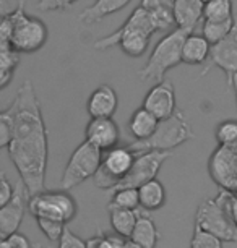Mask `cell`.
<instances>
[{"instance_id": "1", "label": "cell", "mask_w": 237, "mask_h": 248, "mask_svg": "<svg viewBox=\"0 0 237 248\" xmlns=\"http://www.w3.org/2000/svg\"><path fill=\"white\" fill-rule=\"evenodd\" d=\"M7 114L12 124V138L7 146L8 156L31 196L46 186L49 141L41 102L30 79L16 91Z\"/></svg>"}, {"instance_id": "2", "label": "cell", "mask_w": 237, "mask_h": 248, "mask_svg": "<svg viewBox=\"0 0 237 248\" xmlns=\"http://www.w3.org/2000/svg\"><path fill=\"white\" fill-rule=\"evenodd\" d=\"M156 31L158 28L151 13L138 5L119 30H115L112 34L97 39L95 43V49L106 50L119 46L128 57H142L148 50L150 39Z\"/></svg>"}, {"instance_id": "3", "label": "cell", "mask_w": 237, "mask_h": 248, "mask_svg": "<svg viewBox=\"0 0 237 248\" xmlns=\"http://www.w3.org/2000/svg\"><path fill=\"white\" fill-rule=\"evenodd\" d=\"M193 138V130L190 127V122L187 120L182 112L175 110L173 115L167 119L158 122V127L153 132L151 137L142 141H133L128 144L135 154L143 151H171V149L180 146L185 141Z\"/></svg>"}, {"instance_id": "4", "label": "cell", "mask_w": 237, "mask_h": 248, "mask_svg": "<svg viewBox=\"0 0 237 248\" xmlns=\"http://www.w3.org/2000/svg\"><path fill=\"white\" fill-rule=\"evenodd\" d=\"M187 34L189 31L180 30V28H174L167 32L155 46L150 59L145 63V67L140 70L138 77L143 81H162L164 75L171 68L182 62V46Z\"/></svg>"}, {"instance_id": "5", "label": "cell", "mask_w": 237, "mask_h": 248, "mask_svg": "<svg viewBox=\"0 0 237 248\" xmlns=\"http://www.w3.org/2000/svg\"><path fill=\"white\" fill-rule=\"evenodd\" d=\"M227 196L229 191L221 190L215 198L203 201L195 214V227L218 237L221 242L237 243V227L227 211Z\"/></svg>"}, {"instance_id": "6", "label": "cell", "mask_w": 237, "mask_h": 248, "mask_svg": "<svg viewBox=\"0 0 237 248\" xmlns=\"http://www.w3.org/2000/svg\"><path fill=\"white\" fill-rule=\"evenodd\" d=\"M12 16V47L18 54H32L39 50L47 41L49 31L43 20L28 15L25 12V2L10 12Z\"/></svg>"}, {"instance_id": "7", "label": "cell", "mask_w": 237, "mask_h": 248, "mask_svg": "<svg viewBox=\"0 0 237 248\" xmlns=\"http://www.w3.org/2000/svg\"><path fill=\"white\" fill-rule=\"evenodd\" d=\"M28 211L34 217L67 224L77 216L78 206L67 190H41L28 198Z\"/></svg>"}, {"instance_id": "8", "label": "cell", "mask_w": 237, "mask_h": 248, "mask_svg": "<svg viewBox=\"0 0 237 248\" xmlns=\"http://www.w3.org/2000/svg\"><path fill=\"white\" fill-rule=\"evenodd\" d=\"M101 157H103V151L88 141L78 144L63 169L62 179H60L62 190H70L95 175L101 166Z\"/></svg>"}, {"instance_id": "9", "label": "cell", "mask_w": 237, "mask_h": 248, "mask_svg": "<svg viewBox=\"0 0 237 248\" xmlns=\"http://www.w3.org/2000/svg\"><path fill=\"white\" fill-rule=\"evenodd\" d=\"M104 153L106 154L101 157L99 169L93 177H95V184L101 190L111 191L128 174L137 154L128 148V144L127 146H114Z\"/></svg>"}, {"instance_id": "10", "label": "cell", "mask_w": 237, "mask_h": 248, "mask_svg": "<svg viewBox=\"0 0 237 248\" xmlns=\"http://www.w3.org/2000/svg\"><path fill=\"white\" fill-rule=\"evenodd\" d=\"M208 172L221 190L237 191V144H220L210 156Z\"/></svg>"}, {"instance_id": "11", "label": "cell", "mask_w": 237, "mask_h": 248, "mask_svg": "<svg viewBox=\"0 0 237 248\" xmlns=\"http://www.w3.org/2000/svg\"><path fill=\"white\" fill-rule=\"evenodd\" d=\"M171 156H173L171 151H155V149L138 153V156H135L133 166L130 167L128 174L125 175L112 190L125 188V186L138 188V186L143 185L145 182L156 179V175H158V172L161 170L162 164H164Z\"/></svg>"}, {"instance_id": "12", "label": "cell", "mask_w": 237, "mask_h": 248, "mask_svg": "<svg viewBox=\"0 0 237 248\" xmlns=\"http://www.w3.org/2000/svg\"><path fill=\"white\" fill-rule=\"evenodd\" d=\"M213 67L224 72L226 83L231 88L232 78L237 73V20L234 23V26H232V30L229 31V34L224 39H221L216 44H211L210 55H208L203 72L200 75L205 77Z\"/></svg>"}, {"instance_id": "13", "label": "cell", "mask_w": 237, "mask_h": 248, "mask_svg": "<svg viewBox=\"0 0 237 248\" xmlns=\"http://www.w3.org/2000/svg\"><path fill=\"white\" fill-rule=\"evenodd\" d=\"M28 198H30V195L20 180L15 185L12 200L0 208V240H5L12 233L18 232L28 209Z\"/></svg>"}, {"instance_id": "14", "label": "cell", "mask_w": 237, "mask_h": 248, "mask_svg": "<svg viewBox=\"0 0 237 248\" xmlns=\"http://www.w3.org/2000/svg\"><path fill=\"white\" fill-rule=\"evenodd\" d=\"M120 140L119 125L112 117H91L85 130V141L93 144L101 151L117 146Z\"/></svg>"}, {"instance_id": "15", "label": "cell", "mask_w": 237, "mask_h": 248, "mask_svg": "<svg viewBox=\"0 0 237 248\" xmlns=\"http://www.w3.org/2000/svg\"><path fill=\"white\" fill-rule=\"evenodd\" d=\"M143 107L151 112L158 120L167 119L175 112V91L174 86L167 81H159L146 93L143 99Z\"/></svg>"}, {"instance_id": "16", "label": "cell", "mask_w": 237, "mask_h": 248, "mask_svg": "<svg viewBox=\"0 0 237 248\" xmlns=\"http://www.w3.org/2000/svg\"><path fill=\"white\" fill-rule=\"evenodd\" d=\"M119 97L111 85H101L91 93L88 99V114L91 117H112L117 110Z\"/></svg>"}, {"instance_id": "17", "label": "cell", "mask_w": 237, "mask_h": 248, "mask_svg": "<svg viewBox=\"0 0 237 248\" xmlns=\"http://www.w3.org/2000/svg\"><path fill=\"white\" fill-rule=\"evenodd\" d=\"M173 15L175 28L193 32L203 18V0H174Z\"/></svg>"}, {"instance_id": "18", "label": "cell", "mask_w": 237, "mask_h": 248, "mask_svg": "<svg viewBox=\"0 0 237 248\" xmlns=\"http://www.w3.org/2000/svg\"><path fill=\"white\" fill-rule=\"evenodd\" d=\"M128 240H132L142 248H156L158 240H159V232H158L156 224L150 214H137V222H135V227L132 233H130Z\"/></svg>"}, {"instance_id": "19", "label": "cell", "mask_w": 237, "mask_h": 248, "mask_svg": "<svg viewBox=\"0 0 237 248\" xmlns=\"http://www.w3.org/2000/svg\"><path fill=\"white\" fill-rule=\"evenodd\" d=\"M211 44L203 37V34L189 32L182 46V62L187 65H203L210 55Z\"/></svg>"}, {"instance_id": "20", "label": "cell", "mask_w": 237, "mask_h": 248, "mask_svg": "<svg viewBox=\"0 0 237 248\" xmlns=\"http://www.w3.org/2000/svg\"><path fill=\"white\" fill-rule=\"evenodd\" d=\"M132 0H96L93 5L85 8L78 18H80V23H83V25H95L108 15L122 10Z\"/></svg>"}, {"instance_id": "21", "label": "cell", "mask_w": 237, "mask_h": 248, "mask_svg": "<svg viewBox=\"0 0 237 248\" xmlns=\"http://www.w3.org/2000/svg\"><path fill=\"white\" fill-rule=\"evenodd\" d=\"M138 203L145 211H156L166 203V190L159 180L151 179L138 186Z\"/></svg>"}, {"instance_id": "22", "label": "cell", "mask_w": 237, "mask_h": 248, "mask_svg": "<svg viewBox=\"0 0 237 248\" xmlns=\"http://www.w3.org/2000/svg\"><path fill=\"white\" fill-rule=\"evenodd\" d=\"M158 122L159 120L151 112H148L143 106L135 110L128 120V130L135 138V141H142V140L151 137L158 127Z\"/></svg>"}, {"instance_id": "23", "label": "cell", "mask_w": 237, "mask_h": 248, "mask_svg": "<svg viewBox=\"0 0 237 248\" xmlns=\"http://www.w3.org/2000/svg\"><path fill=\"white\" fill-rule=\"evenodd\" d=\"M137 209L109 208V219L112 231L120 237L128 238L135 227V222H137Z\"/></svg>"}, {"instance_id": "24", "label": "cell", "mask_w": 237, "mask_h": 248, "mask_svg": "<svg viewBox=\"0 0 237 248\" xmlns=\"http://www.w3.org/2000/svg\"><path fill=\"white\" fill-rule=\"evenodd\" d=\"M234 23H236L234 16L224 18V20H205L202 26L203 37H205L210 44L220 43L221 39H224V37L229 34Z\"/></svg>"}, {"instance_id": "25", "label": "cell", "mask_w": 237, "mask_h": 248, "mask_svg": "<svg viewBox=\"0 0 237 248\" xmlns=\"http://www.w3.org/2000/svg\"><path fill=\"white\" fill-rule=\"evenodd\" d=\"M138 203V188L133 186H125V188L112 190V198H111L109 208H122V209H137Z\"/></svg>"}, {"instance_id": "26", "label": "cell", "mask_w": 237, "mask_h": 248, "mask_svg": "<svg viewBox=\"0 0 237 248\" xmlns=\"http://www.w3.org/2000/svg\"><path fill=\"white\" fill-rule=\"evenodd\" d=\"M232 16V0H205L203 18L205 20H224Z\"/></svg>"}, {"instance_id": "27", "label": "cell", "mask_w": 237, "mask_h": 248, "mask_svg": "<svg viewBox=\"0 0 237 248\" xmlns=\"http://www.w3.org/2000/svg\"><path fill=\"white\" fill-rule=\"evenodd\" d=\"M127 238L117 235V233H103L95 235L86 240V248H124Z\"/></svg>"}, {"instance_id": "28", "label": "cell", "mask_w": 237, "mask_h": 248, "mask_svg": "<svg viewBox=\"0 0 237 248\" xmlns=\"http://www.w3.org/2000/svg\"><path fill=\"white\" fill-rule=\"evenodd\" d=\"M218 144H237V120H224L216 128Z\"/></svg>"}, {"instance_id": "29", "label": "cell", "mask_w": 237, "mask_h": 248, "mask_svg": "<svg viewBox=\"0 0 237 248\" xmlns=\"http://www.w3.org/2000/svg\"><path fill=\"white\" fill-rule=\"evenodd\" d=\"M190 248H222V242L218 237L211 235V233L195 227Z\"/></svg>"}, {"instance_id": "30", "label": "cell", "mask_w": 237, "mask_h": 248, "mask_svg": "<svg viewBox=\"0 0 237 248\" xmlns=\"http://www.w3.org/2000/svg\"><path fill=\"white\" fill-rule=\"evenodd\" d=\"M36 222L41 229V232L49 238L50 242H59V238L62 237V232L67 224L54 221V219H44V217H36Z\"/></svg>"}, {"instance_id": "31", "label": "cell", "mask_w": 237, "mask_h": 248, "mask_svg": "<svg viewBox=\"0 0 237 248\" xmlns=\"http://www.w3.org/2000/svg\"><path fill=\"white\" fill-rule=\"evenodd\" d=\"M12 47V16L10 12L0 16V50Z\"/></svg>"}, {"instance_id": "32", "label": "cell", "mask_w": 237, "mask_h": 248, "mask_svg": "<svg viewBox=\"0 0 237 248\" xmlns=\"http://www.w3.org/2000/svg\"><path fill=\"white\" fill-rule=\"evenodd\" d=\"M59 248H86V240L78 237L75 232L65 226L62 237L59 238Z\"/></svg>"}, {"instance_id": "33", "label": "cell", "mask_w": 237, "mask_h": 248, "mask_svg": "<svg viewBox=\"0 0 237 248\" xmlns=\"http://www.w3.org/2000/svg\"><path fill=\"white\" fill-rule=\"evenodd\" d=\"M75 2L78 0H38V8L41 12H62Z\"/></svg>"}, {"instance_id": "34", "label": "cell", "mask_w": 237, "mask_h": 248, "mask_svg": "<svg viewBox=\"0 0 237 248\" xmlns=\"http://www.w3.org/2000/svg\"><path fill=\"white\" fill-rule=\"evenodd\" d=\"M12 138V124L7 110L0 112V149L7 148Z\"/></svg>"}, {"instance_id": "35", "label": "cell", "mask_w": 237, "mask_h": 248, "mask_svg": "<svg viewBox=\"0 0 237 248\" xmlns=\"http://www.w3.org/2000/svg\"><path fill=\"white\" fill-rule=\"evenodd\" d=\"M13 191H15V186L10 184V180L7 179L3 172H0V208L12 200Z\"/></svg>"}, {"instance_id": "36", "label": "cell", "mask_w": 237, "mask_h": 248, "mask_svg": "<svg viewBox=\"0 0 237 248\" xmlns=\"http://www.w3.org/2000/svg\"><path fill=\"white\" fill-rule=\"evenodd\" d=\"M140 5L146 10H171L173 12L174 0H142Z\"/></svg>"}, {"instance_id": "37", "label": "cell", "mask_w": 237, "mask_h": 248, "mask_svg": "<svg viewBox=\"0 0 237 248\" xmlns=\"http://www.w3.org/2000/svg\"><path fill=\"white\" fill-rule=\"evenodd\" d=\"M5 240L8 242V245H10L12 248H32L30 240H28L26 235H23V233H12L10 237H7Z\"/></svg>"}, {"instance_id": "38", "label": "cell", "mask_w": 237, "mask_h": 248, "mask_svg": "<svg viewBox=\"0 0 237 248\" xmlns=\"http://www.w3.org/2000/svg\"><path fill=\"white\" fill-rule=\"evenodd\" d=\"M227 211H229V216L234 222V226L237 227V191L231 193L227 196Z\"/></svg>"}, {"instance_id": "39", "label": "cell", "mask_w": 237, "mask_h": 248, "mask_svg": "<svg viewBox=\"0 0 237 248\" xmlns=\"http://www.w3.org/2000/svg\"><path fill=\"white\" fill-rule=\"evenodd\" d=\"M13 72H15V70H8V68L0 67V90H3V88H7L10 85V81L13 78Z\"/></svg>"}, {"instance_id": "40", "label": "cell", "mask_w": 237, "mask_h": 248, "mask_svg": "<svg viewBox=\"0 0 237 248\" xmlns=\"http://www.w3.org/2000/svg\"><path fill=\"white\" fill-rule=\"evenodd\" d=\"M13 8L10 7V3H8V0H0V16L2 15H7L8 12H12Z\"/></svg>"}, {"instance_id": "41", "label": "cell", "mask_w": 237, "mask_h": 248, "mask_svg": "<svg viewBox=\"0 0 237 248\" xmlns=\"http://www.w3.org/2000/svg\"><path fill=\"white\" fill-rule=\"evenodd\" d=\"M231 88H232V90H234V93H236V102H237V73L234 75V78H232Z\"/></svg>"}, {"instance_id": "42", "label": "cell", "mask_w": 237, "mask_h": 248, "mask_svg": "<svg viewBox=\"0 0 237 248\" xmlns=\"http://www.w3.org/2000/svg\"><path fill=\"white\" fill-rule=\"evenodd\" d=\"M124 248H142V247H138L137 243H133L132 240H128V238H127V240H125V247Z\"/></svg>"}, {"instance_id": "43", "label": "cell", "mask_w": 237, "mask_h": 248, "mask_svg": "<svg viewBox=\"0 0 237 248\" xmlns=\"http://www.w3.org/2000/svg\"><path fill=\"white\" fill-rule=\"evenodd\" d=\"M34 248H47V247H41V245H36Z\"/></svg>"}, {"instance_id": "44", "label": "cell", "mask_w": 237, "mask_h": 248, "mask_svg": "<svg viewBox=\"0 0 237 248\" xmlns=\"http://www.w3.org/2000/svg\"><path fill=\"white\" fill-rule=\"evenodd\" d=\"M203 2H205V0H203Z\"/></svg>"}]
</instances>
